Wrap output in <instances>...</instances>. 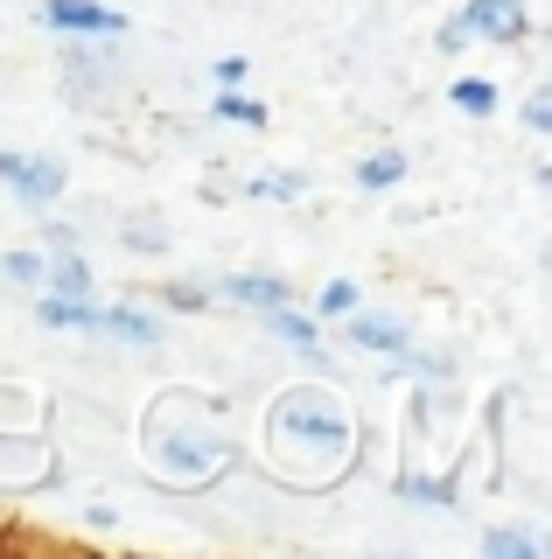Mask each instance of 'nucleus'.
<instances>
[{"label": "nucleus", "instance_id": "nucleus-1", "mask_svg": "<svg viewBox=\"0 0 552 559\" xmlns=\"http://www.w3.org/2000/svg\"><path fill=\"white\" fill-rule=\"evenodd\" d=\"M266 468L287 489H329L357 468V419L336 384H287L266 406Z\"/></svg>", "mask_w": 552, "mask_h": 559}, {"label": "nucleus", "instance_id": "nucleus-22", "mask_svg": "<svg viewBox=\"0 0 552 559\" xmlns=\"http://www.w3.org/2000/svg\"><path fill=\"white\" fill-rule=\"evenodd\" d=\"M161 301H168V308H182V314H203V308H211V294H203V280H168Z\"/></svg>", "mask_w": 552, "mask_h": 559}, {"label": "nucleus", "instance_id": "nucleus-10", "mask_svg": "<svg viewBox=\"0 0 552 559\" xmlns=\"http://www.w3.org/2000/svg\"><path fill=\"white\" fill-rule=\"evenodd\" d=\"M98 336H119V343H133V349H147V343H161V322H154L147 308H98Z\"/></svg>", "mask_w": 552, "mask_h": 559}, {"label": "nucleus", "instance_id": "nucleus-18", "mask_svg": "<svg viewBox=\"0 0 552 559\" xmlns=\"http://www.w3.org/2000/svg\"><path fill=\"white\" fill-rule=\"evenodd\" d=\"M266 329H273V336H280V343H295V349H315V322H308V314H295V308H266Z\"/></svg>", "mask_w": 552, "mask_h": 559}, {"label": "nucleus", "instance_id": "nucleus-2", "mask_svg": "<svg viewBox=\"0 0 552 559\" xmlns=\"http://www.w3.org/2000/svg\"><path fill=\"white\" fill-rule=\"evenodd\" d=\"M141 454H147V476L168 483V489H203L238 462L231 433L196 413V392H161L154 399L147 419H141Z\"/></svg>", "mask_w": 552, "mask_h": 559}, {"label": "nucleus", "instance_id": "nucleus-24", "mask_svg": "<svg viewBox=\"0 0 552 559\" xmlns=\"http://www.w3.org/2000/svg\"><path fill=\"white\" fill-rule=\"evenodd\" d=\"M525 133H552V92H531L525 98Z\"/></svg>", "mask_w": 552, "mask_h": 559}, {"label": "nucleus", "instance_id": "nucleus-8", "mask_svg": "<svg viewBox=\"0 0 552 559\" xmlns=\"http://www.w3.org/2000/svg\"><path fill=\"white\" fill-rule=\"evenodd\" d=\"M43 287H49V294H77V301H84L98 280H92V266H84L77 245H49V259H43Z\"/></svg>", "mask_w": 552, "mask_h": 559}, {"label": "nucleus", "instance_id": "nucleus-19", "mask_svg": "<svg viewBox=\"0 0 552 559\" xmlns=\"http://www.w3.org/2000/svg\"><path fill=\"white\" fill-rule=\"evenodd\" d=\"M308 189V175H295V168H273V175H252V197L259 203H295Z\"/></svg>", "mask_w": 552, "mask_h": 559}, {"label": "nucleus", "instance_id": "nucleus-3", "mask_svg": "<svg viewBox=\"0 0 552 559\" xmlns=\"http://www.w3.org/2000/svg\"><path fill=\"white\" fill-rule=\"evenodd\" d=\"M57 483V448L43 427H0V489H43Z\"/></svg>", "mask_w": 552, "mask_h": 559}, {"label": "nucleus", "instance_id": "nucleus-9", "mask_svg": "<svg viewBox=\"0 0 552 559\" xmlns=\"http://www.w3.org/2000/svg\"><path fill=\"white\" fill-rule=\"evenodd\" d=\"M217 294L224 301H238V308H280L287 301V280H273V273H231V280H217Z\"/></svg>", "mask_w": 552, "mask_h": 559}, {"label": "nucleus", "instance_id": "nucleus-23", "mask_svg": "<svg viewBox=\"0 0 552 559\" xmlns=\"http://www.w3.org/2000/svg\"><path fill=\"white\" fill-rule=\"evenodd\" d=\"M434 43H441V57H461V49H469V43H476V35H469V22H461V14H447V22H441V35H434Z\"/></svg>", "mask_w": 552, "mask_h": 559}, {"label": "nucleus", "instance_id": "nucleus-6", "mask_svg": "<svg viewBox=\"0 0 552 559\" xmlns=\"http://www.w3.org/2000/svg\"><path fill=\"white\" fill-rule=\"evenodd\" d=\"M461 22H469L476 43H525V35H531V8H525V0H469Z\"/></svg>", "mask_w": 552, "mask_h": 559}, {"label": "nucleus", "instance_id": "nucleus-12", "mask_svg": "<svg viewBox=\"0 0 552 559\" xmlns=\"http://www.w3.org/2000/svg\"><path fill=\"white\" fill-rule=\"evenodd\" d=\"M399 182H406V154L399 147H377V154L357 162V189H364V197H385V189H399Z\"/></svg>", "mask_w": 552, "mask_h": 559}, {"label": "nucleus", "instance_id": "nucleus-21", "mask_svg": "<svg viewBox=\"0 0 552 559\" xmlns=\"http://www.w3.org/2000/svg\"><path fill=\"white\" fill-rule=\"evenodd\" d=\"M357 308V280H329V287L315 294V314L322 322H336V314H350Z\"/></svg>", "mask_w": 552, "mask_h": 559}, {"label": "nucleus", "instance_id": "nucleus-15", "mask_svg": "<svg viewBox=\"0 0 552 559\" xmlns=\"http://www.w3.org/2000/svg\"><path fill=\"white\" fill-rule=\"evenodd\" d=\"M447 105L469 112V119H490L496 112V84L490 78H455V84H447Z\"/></svg>", "mask_w": 552, "mask_h": 559}, {"label": "nucleus", "instance_id": "nucleus-25", "mask_svg": "<svg viewBox=\"0 0 552 559\" xmlns=\"http://www.w3.org/2000/svg\"><path fill=\"white\" fill-rule=\"evenodd\" d=\"M245 70H252L245 57H224V63H217V84H245Z\"/></svg>", "mask_w": 552, "mask_h": 559}, {"label": "nucleus", "instance_id": "nucleus-13", "mask_svg": "<svg viewBox=\"0 0 552 559\" xmlns=\"http://www.w3.org/2000/svg\"><path fill=\"white\" fill-rule=\"evenodd\" d=\"M36 322L43 329H92L98 308H92V294H84V301H77V294H43V301H36Z\"/></svg>", "mask_w": 552, "mask_h": 559}, {"label": "nucleus", "instance_id": "nucleus-20", "mask_svg": "<svg viewBox=\"0 0 552 559\" xmlns=\"http://www.w3.org/2000/svg\"><path fill=\"white\" fill-rule=\"evenodd\" d=\"M0 280H14V287H43V252H0Z\"/></svg>", "mask_w": 552, "mask_h": 559}, {"label": "nucleus", "instance_id": "nucleus-7", "mask_svg": "<svg viewBox=\"0 0 552 559\" xmlns=\"http://www.w3.org/2000/svg\"><path fill=\"white\" fill-rule=\"evenodd\" d=\"M350 343L371 349V357H406V349H412L399 314H357V308H350Z\"/></svg>", "mask_w": 552, "mask_h": 559}, {"label": "nucleus", "instance_id": "nucleus-5", "mask_svg": "<svg viewBox=\"0 0 552 559\" xmlns=\"http://www.w3.org/2000/svg\"><path fill=\"white\" fill-rule=\"evenodd\" d=\"M36 22L57 28V35H127V14L98 8V0H43Z\"/></svg>", "mask_w": 552, "mask_h": 559}, {"label": "nucleus", "instance_id": "nucleus-4", "mask_svg": "<svg viewBox=\"0 0 552 559\" xmlns=\"http://www.w3.org/2000/svg\"><path fill=\"white\" fill-rule=\"evenodd\" d=\"M0 189H14L28 210H49L71 189V168L57 162V154H14V147H0Z\"/></svg>", "mask_w": 552, "mask_h": 559}, {"label": "nucleus", "instance_id": "nucleus-17", "mask_svg": "<svg viewBox=\"0 0 552 559\" xmlns=\"http://www.w3.org/2000/svg\"><path fill=\"white\" fill-rule=\"evenodd\" d=\"M217 119H231V127H266V105L245 98L238 84H217Z\"/></svg>", "mask_w": 552, "mask_h": 559}, {"label": "nucleus", "instance_id": "nucleus-16", "mask_svg": "<svg viewBox=\"0 0 552 559\" xmlns=\"http://www.w3.org/2000/svg\"><path fill=\"white\" fill-rule=\"evenodd\" d=\"M0 427H43V406L28 384H0Z\"/></svg>", "mask_w": 552, "mask_h": 559}, {"label": "nucleus", "instance_id": "nucleus-14", "mask_svg": "<svg viewBox=\"0 0 552 559\" xmlns=\"http://www.w3.org/2000/svg\"><path fill=\"white\" fill-rule=\"evenodd\" d=\"M482 552H490V559H539L545 538L525 532V524H490V532H482Z\"/></svg>", "mask_w": 552, "mask_h": 559}, {"label": "nucleus", "instance_id": "nucleus-11", "mask_svg": "<svg viewBox=\"0 0 552 559\" xmlns=\"http://www.w3.org/2000/svg\"><path fill=\"white\" fill-rule=\"evenodd\" d=\"M119 245H127V252H141V259L168 252V217H161V210H127V224H119Z\"/></svg>", "mask_w": 552, "mask_h": 559}]
</instances>
